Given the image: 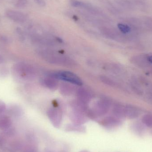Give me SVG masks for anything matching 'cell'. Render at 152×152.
Here are the masks:
<instances>
[{"label": "cell", "mask_w": 152, "mask_h": 152, "mask_svg": "<svg viewBox=\"0 0 152 152\" xmlns=\"http://www.w3.org/2000/svg\"><path fill=\"white\" fill-rule=\"evenodd\" d=\"M6 105L2 101H0V115L6 110Z\"/></svg>", "instance_id": "603a6c76"}, {"label": "cell", "mask_w": 152, "mask_h": 152, "mask_svg": "<svg viewBox=\"0 0 152 152\" xmlns=\"http://www.w3.org/2000/svg\"><path fill=\"white\" fill-rule=\"evenodd\" d=\"M143 123L148 127L152 128V114H147L143 117Z\"/></svg>", "instance_id": "5bb4252c"}, {"label": "cell", "mask_w": 152, "mask_h": 152, "mask_svg": "<svg viewBox=\"0 0 152 152\" xmlns=\"http://www.w3.org/2000/svg\"><path fill=\"white\" fill-rule=\"evenodd\" d=\"M5 14L8 18L16 23H24L28 19L26 14L18 11L7 10L5 12Z\"/></svg>", "instance_id": "277c9868"}, {"label": "cell", "mask_w": 152, "mask_h": 152, "mask_svg": "<svg viewBox=\"0 0 152 152\" xmlns=\"http://www.w3.org/2000/svg\"><path fill=\"white\" fill-rule=\"evenodd\" d=\"M118 27L120 31L123 34H128L131 30L130 28L128 26L121 23H119L118 24Z\"/></svg>", "instance_id": "9a60e30c"}, {"label": "cell", "mask_w": 152, "mask_h": 152, "mask_svg": "<svg viewBox=\"0 0 152 152\" xmlns=\"http://www.w3.org/2000/svg\"><path fill=\"white\" fill-rule=\"evenodd\" d=\"M16 32L17 34L18 35L19 37L21 40H23L24 39V34L23 31H22L21 28L20 27H17L16 28Z\"/></svg>", "instance_id": "7402d4cb"}, {"label": "cell", "mask_w": 152, "mask_h": 152, "mask_svg": "<svg viewBox=\"0 0 152 152\" xmlns=\"http://www.w3.org/2000/svg\"><path fill=\"white\" fill-rule=\"evenodd\" d=\"M40 82L43 86L51 90H56L58 87V79L51 76L42 78Z\"/></svg>", "instance_id": "5b68a950"}, {"label": "cell", "mask_w": 152, "mask_h": 152, "mask_svg": "<svg viewBox=\"0 0 152 152\" xmlns=\"http://www.w3.org/2000/svg\"><path fill=\"white\" fill-rule=\"evenodd\" d=\"M71 84H72L66 82L61 85L60 90L61 94L65 96H70L73 94L75 92V88Z\"/></svg>", "instance_id": "30bf717a"}, {"label": "cell", "mask_w": 152, "mask_h": 152, "mask_svg": "<svg viewBox=\"0 0 152 152\" xmlns=\"http://www.w3.org/2000/svg\"><path fill=\"white\" fill-rule=\"evenodd\" d=\"M40 55L45 60L52 64L64 66H73L75 64L69 58L51 51H42Z\"/></svg>", "instance_id": "7a4b0ae2"}, {"label": "cell", "mask_w": 152, "mask_h": 152, "mask_svg": "<svg viewBox=\"0 0 152 152\" xmlns=\"http://www.w3.org/2000/svg\"><path fill=\"white\" fill-rule=\"evenodd\" d=\"M28 0H16L15 6L17 8H24L26 6Z\"/></svg>", "instance_id": "ac0fdd59"}, {"label": "cell", "mask_w": 152, "mask_h": 152, "mask_svg": "<svg viewBox=\"0 0 152 152\" xmlns=\"http://www.w3.org/2000/svg\"><path fill=\"white\" fill-rule=\"evenodd\" d=\"M35 2L41 7L46 6V3L45 0H34Z\"/></svg>", "instance_id": "cb8c5ba5"}, {"label": "cell", "mask_w": 152, "mask_h": 152, "mask_svg": "<svg viewBox=\"0 0 152 152\" xmlns=\"http://www.w3.org/2000/svg\"><path fill=\"white\" fill-rule=\"evenodd\" d=\"M10 120L8 117H4L0 118V126H8L10 125Z\"/></svg>", "instance_id": "2e32d148"}, {"label": "cell", "mask_w": 152, "mask_h": 152, "mask_svg": "<svg viewBox=\"0 0 152 152\" xmlns=\"http://www.w3.org/2000/svg\"><path fill=\"white\" fill-rule=\"evenodd\" d=\"M130 86L131 89L134 93L138 95H142L144 94L142 89V86L139 79L135 77H133L130 82Z\"/></svg>", "instance_id": "9c48e42d"}, {"label": "cell", "mask_w": 152, "mask_h": 152, "mask_svg": "<svg viewBox=\"0 0 152 152\" xmlns=\"http://www.w3.org/2000/svg\"><path fill=\"white\" fill-rule=\"evenodd\" d=\"M146 98L152 104V88L146 89Z\"/></svg>", "instance_id": "ffe728a7"}, {"label": "cell", "mask_w": 152, "mask_h": 152, "mask_svg": "<svg viewBox=\"0 0 152 152\" xmlns=\"http://www.w3.org/2000/svg\"><path fill=\"white\" fill-rule=\"evenodd\" d=\"M13 75L18 79L29 80L35 76V71L33 67L28 64L18 63L13 65L12 68Z\"/></svg>", "instance_id": "6da1fadb"}, {"label": "cell", "mask_w": 152, "mask_h": 152, "mask_svg": "<svg viewBox=\"0 0 152 152\" xmlns=\"http://www.w3.org/2000/svg\"><path fill=\"white\" fill-rule=\"evenodd\" d=\"M126 117L129 118L134 119L139 117L141 113L140 110L134 105L127 104L125 105Z\"/></svg>", "instance_id": "ba28073f"}, {"label": "cell", "mask_w": 152, "mask_h": 152, "mask_svg": "<svg viewBox=\"0 0 152 152\" xmlns=\"http://www.w3.org/2000/svg\"><path fill=\"white\" fill-rule=\"evenodd\" d=\"M0 41L2 42L8 43L11 42V39L8 36L4 35H0Z\"/></svg>", "instance_id": "44dd1931"}, {"label": "cell", "mask_w": 152, "mask_h": 152, "mask_svg": "<svg viewBox=\"0 0 152 152\" xmlns=\"http://www.w3.org/2000/svg\"><path fill=\"white\" fill-rule=\"evenodd\" d=\"M48 116L54 122H59L61 118V111L56 108H51L48 111Z\"/></svg>", "instance_id": "8fae6325"}, {"label": "cell", "mask_w": 152, "mask_h": 152, "mask_svg": "<svg viewBox=\"0 0 152 152\" xmlns=\"http://www.w3.org/2000/svg\"><path fill=\"white\" fill-rule=\"evenodd\" d=\"M9 69L7 68L2 67L0 68V77H4L9 75Z\"/></svg>", "instance_id": "d6986e66"}, {"label": "cell", "mask_w": 152, "mask_h": 152, "mask_svg": "<svg viewBox=\"0 0 152 152\" xmlns=\"http://www.w3.org/2000/svg\"><path fill=\"white\" fill-rule=\"evenodd\" d=\"M9 112L10 113L13 114H20L22 112V109L20 107L19 105L17 104H12L10 105L9 108Z\"/></svg>", "instance_id": "4fadbf2b"}, {"label": "cell", "mask_w": 152, "mask_h": 152, "mask_svg": "<svg viewBox=\"0 0 152 152\" xmlns=\"http://www.w3.org/2000/svg\"><path fill=\"white\" fill-rule=\"evenodd\" d=\"M110 102L107 99H102L98 101L94 105L95 110L99 113H105L109 110Z\"/></svg>", "instance_id": "52a82bcc"}, {"label": "cell", "mask_w": 152, "mask_h": 152, "mask_svg": "<svg viewBox=\"0 0 152 152\" xmlns=\"http://www.w3.org/2000/svg\"><path fill=\"white\" fill-rule=\"evenodd\" d=\"M4 61V59L3 57L1 55H0V64L3 63Z\"/></svg>", "instance_id": "d4e9b609"}, {"label": "cell", "mask_w": 152, "mask_h": 152, "mask_svg": "<svg viewBox=\"0 0 152 152\" xmlns=\"http://www.w3.org/2000/svg\"><path fill=\"white\" fill-rule=\"evenodd\" d=\"M113 112L116 114L120 117L126 116V109L125 105L120 104H116L114 105L113 109Z\"/></svg>", "instance_id": "7c38bea8"}, {"label": "cell", "mask_w": 152, "mask_h": 152, "mask_svg": "<svg viewBox=\"0 0 152 152\" xmlns=\"http://www.w3.org/2000/svg\"><path fill=\"white\" fill-rule=\"evenodd\" d=\"M71 5L75 7H85L86 4L84 3L77 0H71L70 1Z\"/></svg>", "instance_id": "e0dca14e"}, {"label": "cell", "mask_w": 152, "mask_h": 152, "mask_svg": "<svg viewBox=\"0 0 152 152\" xmlns=\"http://www.w3.org/2000/svg\"><path fill=\"white\" fill-rule=\"evenodd\" d=\"M51 76L57 79L61 80L73 85L78 86H81L83 85L82 80L77 75L69 71H59L54 73Z\"/></svg>", "instance_id": "3957f363"}, {"label": "cell", "mask_w": 152, "mask_h": 152, "mask_svg": "<svg viewBox=\"0 0 152 152\" xmlns=\"http://www.w3.org/2000/svg\"><path fill=\"white\" fill-rule=\"evenodd\" d=\"M151 73L152 75V68L151 69Z\"/></svg>", "instance_id": "4316f807"}, {"label": "cell", "mask_w": 152, "mask_h": 152, "mask_svg": "<svg viewBox=\"0 0 152 152\" xmlns=\"http://www.w3.org/2000/svg\"><path fill=\"white\" fill-rule=\"evenodd\" d=\"M74 18L75 19V20H77V17H76V16H74V18Z\"/></svg>", "instance_id": "484cf974"}, {"label": "cell", "mask_w": 152, "mask_h": 152, "mask_svg": "<svg viewBox=\"0 0 152 152\" xmlns=\"http://www.w3.org/2000/svg\"><path fill=\"white\" fill-rule=\"evenodd\" d=\"M77 96L79 103L83 106H86L91 100V94L89 92L84 88H79L78 90Z\"/></svg>", "instance_id": "8992f818"}]
</instances>
